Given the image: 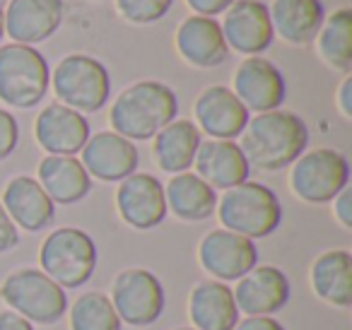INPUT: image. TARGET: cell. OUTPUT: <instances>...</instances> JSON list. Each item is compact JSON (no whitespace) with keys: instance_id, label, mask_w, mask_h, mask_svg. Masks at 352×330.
<instances>
[{"instance_id":"1","label":"cell","mask_w":352,"mask_h":330,"mask_svg":"<svg viewBox=\"0 0 352 330\" xmlns=\"http://www.w3.org/2000/svg\"><path fill=\"white\" fill-rule=\"evenodd\" d=\"M309 128L292 111H265L249 118L241 133V152L261 171H280L294 164L307 152Z\"/></svg>"},{"instance_id":"2","label":"cell","mask_w":352,"mask_h":330,"mask_svg":"<svg viewBox=\"0 0 352 330\" xmlns=\"http://www.w3.org/2000/svg\"><path fill=\"white\" fill-rule=\"evenodd\" d=\"M179 99L174 89L157 80H142L123 89L109 111L113 133L126 140H150L164 126L176 121Z\"/></svg>"},{"instance_id":"3","label":"cell","mask_w":352,"mask_h":330,"mask_svg":"<svg viewBox=\"0 0 352 330\" xmlns=\"http://www.w3.org/2000/svg\"><path fill=\"white\" fill-rule=\"evenodd\" d=\"M217 217L222 229L251 239H265L283 222V205L275 190L258 181H244L234 188L225 190L217 203Z\"/></svg>"},{"instance_id":"4","label":"cell","mask_w":352,"mask_h":330,"mask_svg":"<svg viewBox=\"0 0 352 330\" xmlns=\"http://www.w3.org/2000/svg\"><path fill=\"white\" fill-rule=\"evenodd\" d=\"M0 296L30 323L54 325L68 314V294L39 267H22L6 277Z\"/></svg>"},{"instance_id":"5","label":"cell","mask_w":352,"mask_h":330,"mask_svg":"<svg viewBox=\"0 0 352 330\" xmlns=\"http://www.w3.org/2000/svg\"><path fill=\"white\" fill-rule=\"evenodd\" d=\"M97 243L78 227H60L44 239L39 248L41 270L63 289H78L97 270Z\"/></svg>"},{"instance_id":"6","label":"cell","mask_w":352,"mask_h":330,"mask_svg":"<svg viewBox=\"0 0 352 330\" xmlns=\"http://www.w3.org/2000/svg\"><path fill=\"white\" fill-rule=\"evenodd\" d=\"M51 85L49 60L34 46H0V99L15 109H32L44 102Z\"/></svg>"},{"instance_id":"7","label":"cell","mask_w":352,"mask_h":330,"mask_svg":"<svg viewBox=\"0 0 352 330\" xmlns=\"http://www.w3.org/2000/svg\"><path fill=\"white\" fill-rule=\"evenodd\" d=\"M51 85L63 107L80 113H97L111 97V78L102 60L85 54L65 56L51 73Z\"/></svg>"},{"instance_id":"8","label":"cell","mask_w":352,"mask_h":330,"mask_svg":"<svg viewBox=\"0 0 352 330\" xmlns=\"http://www.w3.org/2000/svg\"><path fill=\"white\" fill-rule=\"evenodd\" d=\"M345 186H350V162L333 147L304 152L289 171V188L309 205L331 203Z\"/></svg>"},{"instance_id":"9","label":"cell","mask_w":352,"mask_h":330,"mask_svg":"<svg viewBox=\"0 0 352 330\" xmlns=\"http://www.w3.org/2000/svg\"><path fill=\"white\" fill-rule=\"evenodd\" d=\"M111 304L121 323L145 328L162 318L166 304L164 285L152 270L128 267L118 272L111 285Z\"/></svg>"},{"instance_id":"10","label":"cell","mask_w":352,"mask_h":330,"mask_svg":"<svg viewBox=\"0 0 352 330\" xmlns=\"http://www.w3.org/2000/svg\"><path fill=\"white\" fill-rule=\"evenodd\" d=\"M258 246L230 229H212L198 246L201 267L217 282H236L258 265Z\"/></svg>"},{"instance_id":"11","label":"cell","mask_w":352,"mask_h":330,"mask_svg":"<svg viewBox=\"0 0 352 330\" xmlns=\"http://www.w3.org/2000/svg\"><path fill=\"white\" fill-rule=\"evenodd\" d=\"M220 27L227 46L244 56H261L275 39L270 10L261 0H234Z\"/></svg>"},{"instance_id":"12","label":"cell","mask_w":352,"mask_h":330,"mask_svg":"<svg viewBox=\"0 0 352 330\" xmlns=\"http://www.w3.org/2000/svg\"><path fill=\"white\" fill-rule=\"evenodd\" d=\"M116 208L121 219L133 229H147L160 227L166 219V198L164 186L152 174H131L121 181L116 190Z\"/></svg>"},{"instance_id":"13","label":"cell","mask_w":352,"mask_h":330,"mask_svg":"<svg viewBox=\"0 0 352 330\" xmlns=\"http://www.w3.org/2000/svg\"><path fill=\"white\" fill-rule=\"evenodd\" d=\"M232 92L239 97V102L249 111L265 113L283 107L287 87H285L283 73L273 60L263 58V56H249L236 68Z\"/></svg>"},{"instance_id":"14","label":"cell","mask_w":352,"mask_h":330,"mask_svg":"<svg viewBox=\"0 0 352 330\" xmlns=\"http://www.w3.org/2000/svg\"><path fill=\"white\" fill-rule=\"evenodd\" d=\"M82 166L87 169L89 179L107 181V184H121L131 174L138 171L140 155L135 142L126 140L113 131H104L89 135L87 145L82 147Z\"/></svg>"},{"instance_id":"15","label":"cell","mask_w":352,"mask_h":330,"mask_svg":"<svg viewBox=\"0 0 352 330\" xmlns=\"http://www.w3.org/2000/svg\"><path fill=\"white\" fill-rule=\"evenodd\" d=\"M63 15V0H10L6 8V34L12 44H41L58 32Z\"/></svg>"},{"instance_id":"16","label":"cell","mask_w":352,"mask_h":330,"mask_svg":"<svg viewBox=\"0 0 352 330\" xmlns=\"http://www.w3.org/2000/svg\"><path fill=\"white\" fill-rule=\"evenodd\" d=\"M239 314L246 316H273L283 311L292 294L289 280L275 265H256L236 280V289H232Z\"/></svg>"},{"instance_id":"17","label":"cell","mask_w":352,"mask_h":330,"mask_svg":"<svg viewBox=\"0 0 352 330\" xmlns=\"http://www.w3.org/2000/svg\"><path fill=\"white\" fill-rule=\"evenodd\" d=\"M34 135L49 155L75 157L89 140V121L85 118V113L54 102L36 116Z\"/></svg>"},{"instance_id":"18","label":"cell","mask_w":352,"mask_h":330,"mask_svg":"<svg viewBox=\"0 0 352 330\" xmlns=\"http://www.w3.org/2000/svg\"><path fill=\"white\" fill-rule=\"evenodd\" d=\"M193 111H196L198 131L208 133L212 140H234L244 133L251 118V111L239 102V97L222 85L203 89Z\"/></svg>"},{"instance_id":"19","label":"cell","mask_w":352,"mask_h":330,"mask_svg":"<svg viewBox=\"0 0 352 330\" xmlns=\"http://www.w3.org/2000/svg\"><path fill=\"white\" fill-rule=\"evenodd\" d=\"M176 51L193 68H217L230 56V46L215 17L191 15L176 32Z\"/></svg>"},{"instance_id":"20","label":"cell","mask_w":352,"mask_h":330,"mask_svg":"<svg viewBox=\"0 0 352 330\" xmlns=\"http://www.w3.org/2000/svg\"><path fill=\"white\" fill-rule=\"evenodd\" d=\"M193 166L198 169V176L215 190H230L251 176L249 160L234 140H203Z\"/></svg>"},{"instance_id":"21","label":"cell","mask_w":352,"mask_h":330,"mask_svg":"<svg viewBox=\"0 0 352 330\" xmlns=\"http://www.w3.org/2000/svg\"><path fill=\"white\" fill-rule=\"evenodd\" d=\"M0 203L12 222L25 232H41L56 217V203L46 195L39 181L32 176H15L6 186Z\"/></svg>"},{"instance_id":"22","label":"cell","mask_w":352,"mask_h":330,"mask_svg":"<svg viewBox=\"0 0 352 330\" xmlns=\"http://www.w3.org/2000/svg\"><path fill=\"white\" fill-rule=\"evenodd\" d=\"M188 316L196 330H234L239 309L227 282H198L188 296Z\"/></svg>"},{"instance_id":"23","label":"cell","mask_w":352,"mask_h":330,"mask_svg":"<svg viewBox=\"0 0 352 330\" xmlns=\"http://www.w3.org/2000/svg\"><path fill=\"white\" fill-rule=\"evenodd\" d=\"M268 10L273 32L294 46L311 44L326 20L321 0H275Z\"/></svg>"},{"instance_id":"24","label":"cell","mask_w":352,"mask_h":330,"mask_svg":"<svg viewBox=\"0 0 352 330\" xmlns=\"http://www.w3.org/2000/svg\"><path fill=\"white\" fill-rule=\"evenodd\" d=\"M36 174H39L36 181L46 190V195L58 205H75L92 190L87 169L75 157L49 155L46 160H41Z\"/></svg>"},{"instance_id":"25","label":"cell","mask_w":352,"mask_h":330,"mask_svg":"<svg viewBox=\"0 0 352 330\" xmlns=\"http://www.w3.org/2000/svg\"><path fill=\"white\" fill-rule=\"evenodd\" d=\"M203 142V135L198 126L186 118L171 121L155 135L152 142V155L157 164L166 174H184L193 166L196 152Z\"/></svg>"},{"instance_id":"26","label":"cell","mask_w":352,"mask_h":330,"mask_svg":"<svg viewBox=\"0 0 352 330\" xmlns=\"http://www.w3.org/2000/svg\"><path fill=\"white\" fill-rule=\"evenodd\" d=\"M311 287L318 299L338 309L352 306V256L345 248H333L314 261Z\"/></svg>"},{"instance_id":"27","label":"cell","mask_w":352,"mask_h":330,"mask_svg":"<svg viewBox=\"0 0 352 330\" xmlns=\"http://www.w3.org/2000/svg\"><path fill=\"white\" fill-rule=\"evenodd\" d=\"M164 198L166 210H171L184 222H203V219L212 217L217 208L215 188L191 171L174 174V179L164 188Z\"/></svg>"},{"instance_id":"28","label":"cell","mask_w":352,"mask_h":330,"mask_svg":"<svg viewBox=\"0 0 352 330\" xmlns=\"http://www.w3.org/2000/svg\"><path fill=\"white\" fill-rule=\"evenodd\" d=\"M318 56L340 73L352 70V10L340 8L326 17L316 34Z\"/></svg>"},{"instance_id":"29","label":"cell","mask_w":352,"mask_h":330,"mask_svg":"<svg viewBox=\"0 0 352 330\" xmlns=\"http://www.w3.org/2000/svg\"><path fill=\"white\" fill-rule=\"evenodd\" d=\"M70 330H123V323L107 294L87 292L70 309Z\"/></svg>"},{"instance_id":"30","label":"cell","mask_w":352,"mask_h":330,"mask_svg":"<svg viewBox=\"0 0 352 330\" xmlns=\"http://www.w3.org/2000/svg\"><path fill=\"white\" fill-rule=\"evenodd\" d=\"M174 0H116L118 12L133 25H152L169 12Z\"/></svg>"},{"instance_id":"31","label":"cell","mask_w":352,"mask_h":330,"mask_svg":"<svg viewBox=\"0 0 352 330\" xmlns=\"http://www.w3.org/2000/svg\"><path fill=\"white\" fill-rule=\"evenodd\" d=\"M17 142H20L17 118L10 111H6V109H0V162H6L15 152Z\"/></svg>"},{"instance_id":"32","label":"cell","mask_w":352,"mask_h":330,"mask_svg":"<svg viewBox=\"0 0 352 330\" xmlns=\"http://www.w3.org/2000/svg\"><path fill=\"white\" fill-rule=\"evenodd\" d=\"M20 243V229L6 212L3 203H0V253H8Z\"/></svg>"},{"instance_id":"33","label":"cell","mask_w":352,"mask_h":330,"mask_svg":"<svg viewBox=\"0 0 352 330\" xmlns=\"http://www.w3.org/2000/svg\"><path fill=\"white\" fill-rule=\"evenodd\" d=\"M331 203H333V212H336L338 222L345 229H352V188L350 186H345Z\"/></svg>"},{"instance_id":"34","label":"cell","mask_w":352,"mask_h":330,"mask_svg":"<svg viewBox=\"0 0 352 330\" xmlns=\"http://www.w3.org/2000/svg\"><path fill=\"white\" fill-rule=\"evenodd\" d=\"M234 330H287L273 316H246L244 320L234 325Z\"/></svg>"},{"instance_id":"35","label":"cell","mask_w":352,"mask_h":330,"mask_svg":"<svg viewBox=\"0 0 352 330\" xmlns=\"http://www.w3.org/2000/svg\"><path fill=\"white\" fill-rule=\"evenodd\" d=\"M186 3L193 12H198V15L215 17V15H220V12H225L234 0H186Z\"/></svg>"},{"instance_id":"36","label":"cell","mask_w":352,"mask_h":330,"mask_svg":"<svg viewBox=\"0 0 352 330\" xmlns=\"http://www.w3.org/2000/svg\"><path fill=\"white\" fill-rule=\"evenodd\" d=\"M0 330H34V325L15 311H0Z\"/></svg>"},{"instance_id":"37","label":"cell","mask_w":352,"mask_h":330,"mask_svg":"<svg viewBox=\"0 0 352 330\" xmlns=\"http://www.w3.org/2000/svg\"><path fill=\"white\" fill-rule=\"evenodd\" d=\"M338 109L345 118H352V78L347 75L338 89Z\"/></svg>"},{"instance_id":"38","label":"cell","mask_w":352,"mask_h":330,"mask_svg":"<svg viewBox=\"0 0 352 330\" xmlns=\"http://www.w3.org/2000/svg\"><path fill=\"white\" fill-rule=\"evenodd\" d=\"M3 34H6V6L0 3V41H3Z\"/></svg>"},{"instance_id":"39","label":"cell","mask_w":352,"mask_h":330,"mask_svg":"<svg viewBox=\"0 0 352 330\" xmlns=\"http://www.w3.org/2000/svg\"><path fill=\"white\" fill-rule=\"evenodd\" d=\"M176 330H196V328H176Z\"/></svg>"}]
</instances>
